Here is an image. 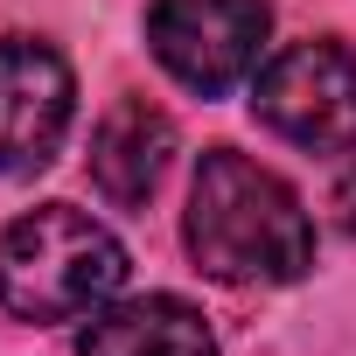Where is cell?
Here are the masks:
<instances>
[{
    "label": "cell",
    "mask_w": 356,
    "mask_h": 356,
    "mask_svg": "<svg viewBox=\"0 0 356 356\" xmlns=\"http://www.w3.org/2000/svg\"><path fill=\"white\" fill-rule=\"evenodd\" d=\"M119 286H126V245L70 203H42L0 231V307L15 321H35V328L84 321Z\"/></svg>",
    "instance_id": "cell-2"
},
{
    "label": "cell",
    "mask_w": 356,
    "mask_h": 356,
    "mask_svg": "<svg viewBox=\"0 0 356 356\" xmlns=\"http://www.w3.org/2000/svg\"><path fill=\"white\" fill-rule=\"evenodd\" d=\"M328 210H335V224L356 238V168H342V182H335V196H328Z\"/></svg>",
    "instance_id": "cell-8"
},
{
    "label": "cell",
    "mask_w": 356,
    "mask_h": 356,
    "mask_svg": "<svg viewBox=\"0 0 356 356\" xmlns=\"http://www.w3.org/2000/svg\"><path fill=\"white\" fill-rule=\"evenodd\" d=\"M189 259L224 286H286L314 266V224L300 196L238 147H210L189 189Z\"/></svg>",
    "instance_id": "cell-1"
},
{
    "label": "cell",
    "mask_w": 356,
    "mask_h": 356,
    "mask_svg": "<svg viewBox=\"0 0 356 356\" xmlns=\"http://www.w3.org/2000/svg\"><path fill=\"white\" fill-rule=\"evenodd\" d=\"M77 356H217V335L203 307L147 293V300H105L77 328Z\"/></svg>",
    "instance_id": "cell-7"
},
{
    "label": "cell",
    "mask_w": 356,
    "mask_h": 356,
    "mask_svg": "<svg viewBox=\"0 0 356 356\" xmlns=\"http://www.w3.org/2000/svg\"><path fill=\"white\" fill-rule=\"evenodd\" d=\"M175 161V119L147 98H119L91 133V182L112 210H140Z\"/></svg>",
    "instance_id": "cell-6"
},
{
    "label": "cell",
    "mask_w": 356,
    "mask_h": 356,
    "mask_svg": "<svg viewBox=\"0 0 356 356\" xmlns=\"http://www.w3.org/2000/svg\"><path fill=\"white\" fill-rule=\"evenodd\" d=\"M77 112L70 63L35 35H0V175H35L56 161Z\"/></svg>",
    "instance_id": "cell-5"
},
{
    "label": "cell",
    "mask_w": 356,
    "mask_h": 356,
    "mask_svg": "<svg viewBox=\"0 0 356 356\" xmlns=\"http://www.w3.org/2000/svg\"><path fill=\"white\" fill-rule=\"evenodd\" d=\"M252 112L307 154H356V49L335 35L286 42L259 70Z\"/></svg>",
    "instance_id": "cell-3"
},
{
    "label": "cell",
    "mask_w": 356,
    "mask_h": 356,
    "mask_svg": "<svg viewBox=\"0 0 356 356\" xmlns=\"http://www.w3.org/2000/svg\"><path fill=\"white\" fill-rule=\"evenodd\" d=\"M266 35H273L266 0H154L147 8V49L161 56L175 84H189L203 98L252 77Z\"/></svg>",
    "instance_id": "cell-4"
}]
</instances>
